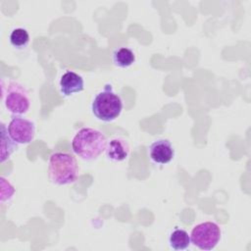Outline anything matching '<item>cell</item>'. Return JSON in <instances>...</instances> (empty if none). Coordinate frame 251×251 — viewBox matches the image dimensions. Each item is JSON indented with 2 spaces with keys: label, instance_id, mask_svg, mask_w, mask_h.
Listing matches in <instances>:
<instances>
[{
  "label": "cell",
  "instance_id": "6da1fadb",
  "mask_svg": "<svg viewBox=\"0 0 251 251\" xmlns=\"http://www.w3.org/2000/svg\"><path fill=\"white\" fill-rule=\"evenodd\" d=\"M107 138L98 129L83 127L74 136L73 151L81 159L91 161L98 158L106 149Z\"/></svg>",
  "mask_w": 251,
  "mask_h": 251
},
{
  "label": "cell",
  "instance_id": "7a4b0ae2",
  "mask_svg": "<svg viewBox=\"0 0 251 251\" xmlns=\"http://www.w3.org/2000/svg\"><path fill=\"white\" fill-rule=\"evenodd\" d=\"M48 175L50 180L58 185L74 183L78 175V167L75 158L67 152H55L51 154L49 158Z\"/></svg>",
  "mask_w": 251,
  "mask_h": 251
},
{
  "label": "cell",
  "instance_id": "3957f363",
  "mask_svg": "<svg viewBox=\"0 0 251 251\" xmlns=\"http://www.w3.org/2000/svg\"><path fill=\"white\" fill-rule=\"evenodd\" d=\"M91 109L93 115L98 120L112 122L120 116L123 110V101L121 97L114 92L112 85L106 83L104 89L96 94Z\"/></svg>",
  "mask_w": 251,
  "mask_h": 251
},
{
  "label": "cell",
  "instance_id": "277c9868",
  "mask_svg": "<svg viewBox=\"0 0 251 251\" xmlns=\"http://www.w3.org/2000/svg\"><path fill=\"white\" fill-rule=\"evenodd\" d=\"M2 100L6 109L16 116L25 114L30 105L27 90L17 81H10L7 85L2 82Z\"/></svg>",
  "mask_w": 251,
  "mask_h": 251
},
{
  "label": "cell",
  "instance_id": "5b68a950",
  "mask_svg": "<svg viewBox=\"0 0 251 251\" xmlns=\"http://www.w3.org/2000/svg\"><path fill=\"white\" fill-rule=\"evenodd\" d=\"M221 235V228L216 223L204 222L192 228L190 240L201 250H212L219 243Z\"/></svg>",
  "mask_w": 251,
  "mask_h": 251
},
{
  "label": "cell",
  "instance_id": "8992f818",
  "mask_svg": "<svg viewBox=\"0 0 251 251\" xmlns=\"http://www.w3.org/2000/svg\"><path fill=\"white\" fill-rule=\"evenodd\" d=\"M8 132L16 143L28 144L34 138L35 126L24 117L15 116L8 126Z\"/></svg>",
  "mask_w": 251,
  "mask_h": 251
},
{
  "label": "cell",
  "instance_id": "52a82bcc",
  "mask_svg": "<svg viewBox=\"0 0 251 251\" xmlns=\"http://www.w3.org/2000/svg\"><path fill=\"white\" fill-rule=\"evenodd\" d=\"M174 156L175 149L169 139L155 140L149 146V157L155 164L166 165L173 160Z\"/></svg>",
  "mask_w": 251,
  "mask_h": 251
},
{
  "label": "cell",
  "instance_id": "ba28073f",
  "mask_svg": "<svg viewBox=\"0 0 251 251\" xmlns=\"http://www.w3.org/2000/svg\"><path fill=\"white\" fill-rule=\"evenodd\" d=\"M59 85L60 91L64 96H71L83 90L84 81L82 76L78 74L73 71H68L62 75Z\"/></svg>",
  "mask_w": 251,
  "mask_h": 251
},
{
  "label": "cell",
  "instance_id": "9c48e42d",
  "mask_svg": "<svg viewBox=\"0 0 251 251\" xmlns=\"http://www.w3.org/2000/svg\"><path fill=\"white\" fill-rule=\"evenodd\" d=\"M105 152L108 159L115 162H121L127 158L129 154V144L122 137H114L107 142Z\"/></svg>",
  "mask_w": 251,
  "mask_h": 251
},
{
  "label": "cell",
  "instance_id": "30bf717a",
  "mask_svg": "<svg viewBox=\"0 0 251 251\" xmlns=\"http://www.w3.org/2000/svg\"><path fill=\"white\" fill-rule=\"evenodd\" d=\"M18 143H16L8 132L6 125L1 123V163L5 162L17 150Z\"/></svg>",
  "mask_w": 251,
  "mask_h": 251
},
{
  "label": "cell",
  "instance_id": "8fae6325",
  "mask_svg": "<svg viewBox=\"0 0 251 251\" xmlns=\"http://www.w3.org/2000/svg\"><path fill=\"white\" fill-rule=\"evenodd\" d=\"M135 61L133 51L127 47H120L113 52V63L119 68H128Z\"/></svg>",
  "mask_w": 251,
  "mask_h": 251
},
{
  "label": "cell",
  "instance_id": "7c38bea8",
  "mask_svg": "<svg viewBox=\"0 0 251 251\" xmlns=\"http://www.w3.org/2000/svg\"><path fill=\"white\" fill-rule=\"evenodd\" d=\"M169 243L170 246L175 250H184L191 243L190 235L184 229L176 228L170 234Z\"/></svg>",
  "mask_w": 251,
  "mask_h": 251
},
{
  "label": "cell",
  "instance_id": "4fadbf2b",
  "mask_svg": "<svg viewBox=\"0 0 251 251\" xmlns=\"http://www.w3.org/2000/svg\"><path fill=\"white\" fill-rule=\"evenodd\" d=\"M29 42V34L23 27L14 28L10 33V43L17 49H25Z\"/></svg>",
  "mask_w": 251,
  "mask_h": 251
},
{
  "label": "cell",
  "instance_id": "5bb4252c",
  "mask_svg": "<svg viewBox=\"0 0 251 251\" xmlns=\"http://www.w3.org/2000/svg\"><path fill=\"white\" fill-rule=\"evenodd\" d=\"M1 202L9 200L15 193L14 186L4 177H1Z\"/></svg>",
  "mask_w": 251,
  "mask_h": 251
}]
</instances>
